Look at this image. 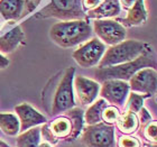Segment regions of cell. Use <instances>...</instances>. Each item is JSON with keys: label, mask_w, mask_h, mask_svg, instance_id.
Instances as JSON below:
<instances>
[{"label": "cell", "mask_w": 157, "mask_h": 147, "mask_svg": "<svg viewBox=\"0 0 157 147\" xmlns=\"http://www.w3.org/2000/svg\"><path fill=\"white\" fill-rule=\"evenodd\" d=\"M92 35V28L86 20H66L53 25L49 36L55 44L67 48L86 42Z\"/></svg>", "instance_id": "cell-1"}, {"label": "cell", "mask_w": 157, "mask_h": 147, "mask_svg": "<svg viewBox=\"0 0 157 147\" xmlns=\"http://www.w3.org/2000/svg\"><path fill=\"white\" fill-rule=\"evenodd\" d=\"M145 47L146 45L140 41L136 39L122 41L105 49V54L98 64V68L105 69V68L131 62L144 54Z\"/></svg>", "instance_id": "cell-2"}, {"label": "cell", "mask_w": 157, "mask_h": 147, "mask_svg": "<svg viewBox=\"0 0 157 147\" xmlns=\"http://www.w3.org/2000/svg\"><path fill=\"white\" fill-rule=\"evenodd\" d=\"M156 66L155 60L143 54L136 60L131 62L119 64V65L105 68V69H98L95 71V76L99 81H107V80H121V81H129L131 76L139 70L145 68H151L154 69Z\"/></svg>", "instance_id": "cell-3"}, {"label": "cell", "mask_w": 157, "mask_h": 147, "mask_svg": "<svg viewBox=\"0 0 157 147\" xmlns=\"http://www.w3.org/2000/svg\"><path fill=\"white\" fill-rule=\"evenodd\" d=\"M74 72H75L74 68H67L56 85L52 99V110H51L52 116H57L74 108L75 106L74 90H73Z\"/></svg>", "instance_id": "cell-4"}, {"label": "cell", "mask_w": 157, "mask_h": 147, "mask_svg": "<svg viewBox=\"0 0 157 147\" xmlns=\"http://www.w3.org/2000/svg\"><path fill=\"white\" fill-rule=\"evenodd\" d=\"M82 0H51L36 15L37 18H59L66 20H80L85 17Z\"/></svg>", "instance_id": "cell-5"}, {"label": "cell", "mask_w": 157, "mask_h": 147, "mask_svg": "<svg viewBox=\"0 0 157 147\" xmlns=\"http://www.w3.org/2000/svg\"><path fill=\"white\" fill-rule=\"evenodd\" d=\"M115 126L101 121L83 128L81 141L84 147H115Z\"/></svg>", "instance_id": "cell-6"}, {"label": "cell", "mask_w": 157, "mask_h": 147, "mask_svg": "<svg viewBox=\"0 0 157 147\" xmlns=\"http://www.w3.org/2000/svg\"><path fill=\"white\" fill-rule=\"evenodd\" d=\"M105 45L99 38H91L73 53V59L83 69L98 65L105 52Z\"/></svg>", "instance_id": "cell-7"}, {"label": "cell", "mask_w": 157, "mask_h": 147, "mask_svg": "<svg viewBox=\"0 0 157 147\" xmlns=\"http://www.w3.org/2000/svg\"><path fill=\"white\" fill-rule=\"evenodd\" d=\"M97 36L103 44L116 45L126 38V28L120 23L110 19H97L93 23Z\"/></svg>", "instance_id": "cell-8"}, {"label": "cell", "mask_w": 157, "mask_h": 147, "mask_svg": "<svg viewBox=\"0 0 157 147\" xmlns=\"http://www.w3.org/2000/svg\"><path fill=\"white\" fill-rule=\"evenodd\" d=\"M129 84L121 80H107L100 87L99 95L115 107H124L126 100L129 95Z\"/></svg>", "instance_id": "cell-9"}, {"label": "cell", "mask_w": 157, "mask_h": 147, "mask_svg": "<svg viewBox=\"0 0 157 147\" xmlns=\"http://www.w3.org/2000/svg\"><path fill=\"white\" fill-rule=\"evenodd\" d=\"M156 70L145 68L135 73L129 80V89L135 93H140L146 97L153 95L156 92Z\"/></svg>", "instance_id": "cell-10"}, {"label": "cell", "mask_w": 157, "mask_h": 147, "mask_svg": "<svg viewBox=\"0 0 157 147\" xmlns=\"http://www.w3.org/2000/svg\"><path fill=\"white\" fill-rule=\"evenodd\" d=\"M73 90H75L80 105L90 106L98 98L100 84L94 80L85 78L83 75H78L73 79Z\"/></svg>", "instance_id": "cell-11"}, {"label": "cell", "mask_w": 157, "mask_h": 147, "mask_svg": "<svg viewBox=\"0 0 157 147\" xmlns=\"http://www.w3.org/2000/svg\"><path fill=\"white\" fill-rule=\"evenodd\" d=\"M15 111H16V116L19 119L20 133H24L30 128L40 126V125L47 122L45 116H43L29 103H21V105L16 106Z\"/></svg>", "instance_id": "cell-12"}, {"label": "cell", "mask_w": 157, "mask_h": 147, "mask_svg": "<svg viewBox=\"0 0 157 147\" xmlns=\"http://www.w3.org/2000/svg\"><path fill=\"white\" fill-rule=\"evenodd\" d=\"M28 13L26 0H0V15L5 20H18Z\"/></svg>", "instance_id": "cell-13"}, {"label": "cell", "mask_w": 157, "mask_h": 147, "mask_svg": "<svg viewBox=\"0 0 157 147\" xmlns=\"http://www.w3.org/2000/svg\"><path fill=\"white\" fill-rule=\"evenodd\" d=\"M25 38V34L20 26L13 27L8 33L0 37V53L9 54L19 46Z\"/></svg>", "instance_id": "cell-14"}, {"label": "cell", "mask_w": 157, "mask_h": 147, "mask_svg": "<svg viewBox=\"0 0 157 147\" xmlns=\"http://www.w3.org/2000/svg\"><path fill=\"white\" fill-rule=\"evenodd\" d=\"M120 13V5L118 0H105L102 1L94 9L90 10L88 17L90 18H108L119 15Z\"/></svg>", "instance_id": "cell-15"}, {"label": "cell", "mask_w": 157, "mask_h": 147, "mask_svg": "<svg viewBox=\"0 0 157 147\" xmlns=\"http://www.w3.org/2000/svg\"><path fill=\"white\" fill-rule=\"evenodd\" d=\"M139 125L140 124L138 120L137 114L131 111H124L122 114H120L116 122L118 130H120V133L124 135H132L136 133L139 128Z\"/></svg>", "instance_id": "cell-16"}, {"label": "cell", "mask_w": 157, "mask_h": 147, "mask_svg": "<svg viewBox=\"0 0 157 147\" xmlns=\"http://www.w3.org/2000/svg\"><path fill=\"white\" fill-rule=\"evenodd\" d=\"M65 116L70 119L71 125H72V130L71 134L66 141H73L81 135L83 130V121H84V112L81 108H72L70 110L65 111Z\"/></svg>", "instance_id": "cell-17"}, {"label": "cell", "mask_w": 157, "mask_h": 147, "mask_svg": "<svg viewBox=\"0 0 157 147\" xmlns=\"http://www.w3.org/2000/svg\"><path fill=\"white\" fill-rule=\"evenodd\" d=\"M146 19H147V10L145 7L144 0H137L136 3L129 9L124 23L127 26H137L144 24Z\"/></svg>", "instance_id": "cell-18"}, {"label": "cell", "mask_w": 157, "mask_h": 147, "mask_svg": "<svg viewBox=\"0 0 157 147\" xmlns=\"http://www.w3.org/2000/svg\"><path fill=\"white\" fill-rule=\"evenodd\" d=\"M0 129L7 136H17L20 133L18 117L11 112H0Z\"/></svg>", "instance_id": "cell-19"}, {"label": "cell", "mask_w": 157, "mask_h": 147, "mask_svg": "<svg viewBox=\"0 0 157 147\" xmlns=\"http://www.w3.org/2000/svg\"><path fill=\"white\" fill-rule=\"evenodd\" d=\"M48 126L53 135L57 139H66L72 130L71 121L66 116H61V117L55 118L51 124H48Z\"/></svg>", "instance_id": "cell-20"}, {"label": "cell", "mask_w": 157, "mask_h": 147, "mask_svg": "<svg viewBox=\"0 0 157 147\" xmlns=\"http://www.w3.org/2000/svg\"><path fill=\"white\" fill-rule=\"evenodd\" d=\"M40 143V127L36 126L24 131L16 138L17 147H38Z\"/></svg>", "instance_id": "cell-21"}, {"label": "cell", "mask_w": 157, "mask_h": 147, "mask_svg": "<svg viewBox=\"0 0 157 147\" xmlns=\"http://www.w3.org/2000/svg\"><path fill=\"white\" fill-rule=\"evenodd\" d=\"M108 106L107 101L103 99H98L88 108V110L84 112V121L86 125H95L98 122H101V114L103 109Z\"/></svg>", "instance_id": "cell-22"}, {"label": "cell", "mask_w": 157, "mask_h": 147, "mask_svg": "<svg viewBox=\"0 0 157 147\" xmlns=\"http://www.w3.org/2000/svg\"><path fill=\"white\" fill-rule=\"evenodd\" d=\"M146 95H138L135 92H131L130 95H128V98L124 103V111H131L137 114L144 106V99Z\"/></svg>", "instance_id": "cell-23"}, {"label": "cell", "mask_w": 157, "mask_h": 147, "mask_svg": "<svg viewBox=\"0 0 157 147\" xmlns=\"http://www.w3.org/2000/svg\"><path fill=\"white\" fill-rule=\"evenodd\" d=\"M119 116H120L119 108H117L115 106H107V107L103 109V111H102L101 119L105 124L113 125V126H115Z\"/></svg>", "instance_id": "cell-24"}, {"label": "cell", "mask_w": 157, "mask_h": 147, "mask_svg": "<svg viewBox=\"0 0 157 147\" xmlns=\"http://www.w3.org/2000/svg\"><path fill=\"white\" fill-rule=\"evenodd\" d=\"M117 147H141L140 141L131 135H124L120 136L116 141Z\"/></svg>", "instance_id": "cell-25"}, {"label": "cell", "mask_w": 157, "mask_h": 147, "mask_svg": "<svg viewBox=\"0 0 157 147\" xmlns=\"http://www.w3.org/2000/svg\"><path fill=\"white\" fill-rule=\"evenodd\" d=\"M144 136L147 141L156 143V139H157L156 121H151V122H149V124L147 125V127L145 128V130H144Z\"/></svg>", "instance_id": "cell-26"}, {"label": "cell", "mask_w": 157, "mask_h": 147, "mask_svg": "<svg viewBox=\"0 0 157 147\" xmlns=\"http://www.w3.org/2000/svg\"><path fill=\"white\" fill-rule=\"evenodd\" d=\"M40 136H43V138L45 139V141H47V143H49V144H52V145L57 144V141H59V139H57V138L53 135L52 131H51L47 122L44 124L42 127H40Z\"/></svg>", "instance_id": "cell-27"}, {"label": "cell", "mask_w": 157, "mask_h": 147, "mask_svg": "<svg viewBox=\"0 0 157 147\" xmlns=\"http://www.w3.org/2000/svg\"><path fill=\"white\" fill-rule=\"evenodd\" d=\"M138 112H139V118H138L139 124L141 122V125H147V124H149V122H151V114L148 112L147 109L143 107V108L138 111Z\"/></svg>", "instance_id": "cell-28"}, {"label": "cell", "mask_w": 157, "mask_h": 147, "mask_svg": "<svg viewBox=\"0 0 157 147\" xmlns=\"http://www.w3.org/2000/svg\"><path fill=\"white\" fill-rule=\"evenodd\" d=\"M101 2L102 0H82V8L86 10H92L95 7H98Z\"/></svg>", "instance_id": "cell-29"}, {"label": "cell", "mask_w": 157, "mask_h": 147, "mask_svg": "<svg viewBox=\"0 0 157 147\" xmlns=\"http://www.w3.org/2000/svg\"><path fill=\"white\" fill-rule=\"evenodd\" d=\"M8 65H9V60L6 59V57L0 53V70L6 69Z\"/></svg>", "instance_id": "cell-30"}, {"label": "cell", "mask_w": 157, "mask_h": 147, "mask_svg": "<svg viewBox=\"0 0 157 147\" xmlns=\"http://www.w3.org/2000/svg\"><path fill=\"white\" fill-rule=\"evenodd\" d=\"M121 1V5L124 7V8H127V9H130L131 7L134 6L136 1L137 0H120Z\"/></svg>", "instance_id": "cell-31"}, {"label": "cell", "mask_w": 157, "mask_h": 147, "mask_svg": "<svg viewBox=\"0 0 157 147\" xmlns=\"http://www.w3.org/2000/svg\"><path fill=\"white\" fill-rule=\"evenodd\" d=\"M27 1V8H28V13L37 6V3L39 2V0H26Z\"/></svg>", "instance_id": "cell-32"}, {"label": "cell", "mask_w": 157, "mask_h": 147, "mask_svg": "<svg viewBox=\"0 0 157 147\" xmlns=\"http://www.w3.org/2000/svg\"><path fill=\"white\" fill-rule=\"evenodd\" d=\"M38 147H53V145L47 143V141H43V143H39Z\"/></svg>", "instance_id": "cell-33"}, {"label": "cell", "mask_w": 157, "mask_h": 147, "mask_svg": "<svg viewBox=\"0 0 157 147\" xmlns=\"http://www.w3.org/2000/svg\"><path fill=\"white\" fill-rule=\"evenodd\" d=\"M0 147H10V146H9V144H7L6 141H3L0 139Z\"/></svg>", "instance_id": "cell-34"}]
</instances>
